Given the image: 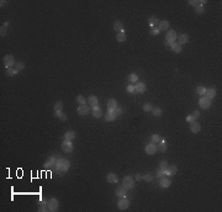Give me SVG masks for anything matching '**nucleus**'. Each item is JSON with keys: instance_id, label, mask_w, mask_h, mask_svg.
I'll list each match as a JSON object with an SVG mask.
<instances>
[{"instance_id": "14", "label": "nucleus", "mask_w": 222, "mask_h": 212, "mask_svg": "<svg viewBox=\"0 0 222 212\" xmlns=\"http://www.w3.org/2000/svg\"><path fill=\"white\" fill-rule=\"evenodd\" d=\"M146 89H147V85L142 83V81H137L135 84V92H137V94H143L146 91Z\"/></svg>"}, {"instance_id": "41", "label": "nucleus", "mask_w": 222, "mask_h": 212, "mask_svg": "<svg viewBox=\"0 0 222 212\" xmlns=\"http://www.w3.org/2000/svg\"><path fill=\"white\" fill-rule=\"evenodd\" d=\"M168 166H169V163L166 160L159 162V169H161V170H166V169H168Z\"/></svg>"}, {"instance_id": "8", "label": "nucleus", "mask_w": 222, "mask_h": 212, "mask_svg": "<svg viewBox=\"0 0 222 212\" xmlns=\"http://www.w3.org/2000/svg\"><path fill=\"white\" fill-rule=\"evenodd\" d=\"M62 151L64 152V153H72L73 149H74V146L72 143V141H63L62 142Z\"/></svg>"}, {"instance_id": "38", "label": "nucleus", "mask_w": 222, "mask_h": 212, "mask_svg": "<svg viewBox=\"0 0 222 212\" xmlns=\"http://www.w3.org/2000/svg\"><path fill=\"white\" fill-rule=\"evenodd\" d=\"M18 72L15 68H7L6 69V75L7 77H14V75H16Z\"/></svg>"}, {"instance_id": "55", "label": "nucleus", "mask_w": 222, "mask_h": 212, "mask_svg": "<svg viewBox=\"0 0 222 212\" xmlns=\"http://www.w3.org/2000/svg\"><path fill=\"white\" fill-rule=\"evenodd\" d=\"M5 4H6V1H3V0H1V1H0V5H1V7H3L4 5H5Z\"/></svg>"}, {"instance_id": "29", "label": "nucleus", "mask_w": 222, "mask_h": 212, "mask_svg": "<svg viewBox=\"0 0 222 212\" xmlns=\"http://www.w3.org/2000/svg\"><path fill=\"white\" fill-rule=\"evenodd\" d=\"M170 50H172L174 53H180V52L183 51V47H181L178 42H174V43L170 44Z\"/></svg>"}, {"instance_id": "21", "label": "nucleus", "mask_w": 222, "mask_h": 212, "mask_svg": "<svg viewBox=\"0 0 222 212\" xmlns=\"http://www.w3.org/2000/svg\"><path fill=\"white\" fill-rule=\"evenodd\" d=\"M56 160H57V159H56L54 157H50L47 159V162L44 163V169H52V168H54L56 166Z\"/></svg>"}, {"instance_id": "34", "label": "nucleus", "mask_w": 222, "mask_h": 212, "mask_svg": "<svg viewBox=\"0 0 222 212\" xmlns=\"http://www.w3.org/2000/svg\"><path fill=\"white\" fill-rule=\"evenodd\" d=\"M126 38H127V36H126V33L125 31L124 32H120V33H117V36H116V40H117V42H125Z\"/></svg>"}, {"instance_id": "5", "label": "nucleus", "mask_w": 222, "mask_h": 212, "mask_svg": "<svg viewBox=\"0 0 222 212\" xmlns=\"http://www.w3.org/2000/svg\"><path fill=\"white\" fill-rule=\"evenodd\" d=\"M176 38H178V33L175 30H168L166 31V36H165V42L169 43V46L174 42H176Z\"/></svg>"}, {"instance_id": "18", "label": "nucleus", "mask_w": 222, "mask_h": 212, "mask_svg": "<svg viewBox=\"0 0 222 212\" xmlns=\"http://www.w3.org/2000/svg\"><path fill=\"white\" fill-rule=\"evenodd\" d=\"M216 94H217L216 89L211 87V88H206V92H205V95H204V96H206V98H209L210 100H212V99H215Z\"/></svg>"}, {"instance_id": "30", "label": "nucleus", "mask_w": 222, "mask_h": 212, "mask_svg": "<svg viewBox=\"0 0 222 212\" xmlns=\"http://www.w3.org/2000/svg\"><path fill=\"white\" fill-rule=\"evenodd\" d=\"M157 151H159L161 153H164V152L166 151V143H165L164 139H162L159 143H157Z\"/></svg>"}, {"instance_id": "36", "label": "nucleus", "mask_w": 222, "mask_h": 212, "mask_svg": "<svg viewBox=\"0 0 222 212\" xmlns=\"http://www.w3.org/2000/svg\"><path fill=\"white\" fill-rule=\"evenodd\" d=\"M75 100H77L78 105H87V99H85L83 95H78L75 98Z\"/></svg>"}, {"instance_id": "16", "label": "nucleus", "mask_w": 222, "mask_h": 212, "mask_svg": "<svg viewBox=\"0 0 222 212\" xmlns=\"http://www.w3.org/2000/svg\"><path fill=\"white\" fill-rule=\"evenodd\" d=\"M106 181L109 184H117L120 181V178H118L115 173H109L106 175Z\"/></svg>"}, {"instance_id": "23", "label": "nucleus", "mask_w": 222, "mask_h": 212, "mask_svg": "<svg viewBox=\"0 0 222 212\" xmlns=\"http://www.w3.org/2000/svg\"><path fill=\"white\" fill-rule=\"evenodd\" d=\"M114 30L116 31L117 33H120V32H124L125 30H124V24H122V21H120V20H116L114 22Z\"/></svg>"}, {"instance_id": "54", "label": "nucleus", "mask_w": 222, "mask_h": 212, "mask_svg": "<svg viewBox=\"0 0 222 212\" xmlns=\"http://www.w3.org/2000/svg\"><path fill=\"white\" fill-rule=\"evenodd\" d=\"M9 25H10V22H9V21H6V22H5V24H4V26H5V27H6V28H7V27H9Z\"/></svg>"}, {"instance_id": "20", "label": "nucleus", "mask_w": 222, "mask_h": 212, "mask_svg": "<svg viewBox=\"0 0 222 212\" xmlns=\"http://www.w3.org/2000/svg\"><path fill=\"white\" fill-rule=\"evenodd\" d=\"M157 27L161 30V31H168L169 27H170V24H169L168 20H162V21H159Z\"/></svg>"}, {"instance_id": "32", "label": "nucleus", "mask_w": 222, "mask_h": 212, "mask_svg": "<svg viewBox=\"0 0 222 212\" xmlns=\"http://www.w3.org/2000/svg\"><path fill=\"white\" fill-rule=\"evenodd\" d=\"M162 139H163V138L161 137V135H158V133H154V135L151 136V141H152V143H154V144L159 143Z\"/></svg>"}, {"instance_id": "6", "label": "nucleus", "mask_w": 222, "mask_h": 212, "mask_svg": "<svg viewBox=\"0 0 222 212\" xmlns=\"http://www.w3.org/2000/svg\"><path fill=\"white\" fill-rule=\"evenodd\" d=\"M211 101H212V100H210L209 98H206V96H202V98H200L199 99V106H200V109L209 110L210 106H211Z\"/></svg>"}, {"instance_id": "22", "label": "nucleus", "mask_w": 222, "mask_h": 212, "mask_svg": "<svg viewBox=\"0 0 222 212\" xmlns=\"http://www.w3.org/2000/svg\"><path fill=\"white\" fill-rule=\"evenodd\" d=\"M159 24V20L158 17L155 16V15H151L149 17H148V25H149V27H155V26H158Z\"/></svg>"}, {"instance_id": "10", "label": "nucleus", "mask_w": 222, "mask_h": 212, "mask_svg": "<svg viewBox=\"0 0 222 212\" xmlns=\"http://www.w3.org/2000/svg\"><path fill=\"white\" fill-rule=\"evenodd\" d=\"M144 152H146V154L147 155H154L155 153H157V144H154V143H148L146 148H144Z\"/></svg>"}, {"instance_id": "9", "label": "nucleus", "mask_w": 222, "mask_h": 212, "mask_svg": "<svg viewBox=\"0 0 222 212\" xmlns=\"http://www.w3.org/2000/svg\"><path fill=\"white\" fill-rule=\"evenodd\" d=\"M130 207V200L127 197H121L118 200L117 202V209L120 211H124V210H127Z\"/></svg>"}, {"instance_id": "45", "label": "nucleus", "mask_w": 222, "mask_h": 212, "mask_svg": "<svg viewBox=\"0 0 222 212\" xmlns=\"http://www.w3.org/2000/svg\"><path fill=\"white\" fill-rule=\"evenodd\" d=\"M126 91H127L128 94H133V92H135V85H133V84H128L127 87H126Z\"/></svg>"}, {"instance_id": "26", "label": "nucleus", "mask_w": 222, "mask_h": 212, "mask_svg": "<svg viewBox=\"0 0 222 212\" xmlns=\"http://www.w3.org/2000/svg\"><path fill=\"white\" fill-rule=\"evenodd\" d=\"M91 114H92V116H94L95 118H100V117L102 116V110H101V107H99V106L92 107V109H91Z\"/></svg>"}, {"instance_id": "12", "label": "nucleus", "mask_w": 222, "mask_h": 212, "mask_svg": "<svg viewBox=\"0 0 222 212\" xmlns=\"http://www.w3.org/2000/svg\"><path fill=\"white\" fill-rule=\"evenodd\" d=\"M178 173V166L175 164H169L168 166V169L165 170V176H168V178H172L174 176L175 174Z\"/></svg>"}, {"instance_id": "50", "label": "nucleus", "mask_w": 222, "mask_h": 212, "mask_svg": "<svg viewBox=\"0 0 222 212\" xmlns=\"http://www.w3.org/2000/svg\"><path fill=\"white\" fill-rule=\"evenodd\" d=\"M115 114H116V115H117V117H118V116H121V115L124 114V110H122L121 107H118V106H117L116 109H115Z\"/></svg>"}, {"instance_id": "13", "label": "nucleus", "mask_w": 222, "mask_h": 212, "mask_svg": "<svg viewBox=\"0 0 222 212\" xmlns=\"http://www.w3.org/2000/svg\"><path fill=\"white\" fill-rule=\"evenodd\" d=\"M170 185H172V180H170V178L163 176V178L159 179V186H161L162 189H166V188H169Z\"/></svg>"}, {"instance_id": "43", "label": "nucleus", "mask_w": 222, "mask_h": 212, "mask_svg": "<svg viewBox=\"0 0 222 212\" xmlns=\"http://www.w3.org/2000/svg\"><path fill=\"white\" fill-rule=\"evenodd\" d=\"M142 179L144 180V181H147V183H151L152 180H153V175L152 174H144V175H142Z\"/></svg>"}, {"instance_id": "4", "label": "nucleus", "mask_w": 222, "mask_h": 212, "mask_svg": "<svg viewBox=\"0 0 222 212\" xmlns=\"http://www.w3.org/2000/svg\"><path fill=\"white\" fill-rule=\"evenodd\" d=\"M47 209L50 212H56L59 209V201L56 197H51L47 200Z\"/></svg>"}, {"instance_id": "11", "label": "nucleus", "mask_w": 222, "mask_h": 212, "mask_svg": "<svg viewBox=\"0 0 222 212\" xmlns=\"http://www.w3.org/2000/svg\"><path fill=\"white\" fill-rule=\"evenodd\" d=\"M87 105L90 106V109L99 106V99L96 98L95 95H90V96H89V98L87 99Z\"/></svg>"}, {"instance_id": "42", "label": "nucleus", "mask_w": 222, "mask_h": 212, "mask_svg": "<svg viewBox=\"0 0 222 212\" xmlns=\"http://www.w3.org/2000/svg\"><path fill=\"white\" fill-rule=\"evenodd\" d=\"M159 33H161V30H159L158 27H152L151 31H149V35L151 36H158Z\"/></svg>"}, {"instance_id": "53", "label": "nucleus", "mask_w": 222, "mask_h": 212, "mask_svg": "<svg viewBox=\"0 0 222 212\" xmlns=\"http://www.w3.org/2000/svg\"><path fill=\"white\" fill-rule=\"evenodd\" d=\"M141 179H142V175H141V174H136L135 180H136V181H141Z\"/></svg>"}, {"instance_id": "52", "label": "nucleus", "mask_w": 222, "mask_h": 212, "mask_svg": "<svg viewBox=\"0 0 222 212\" xmlns=\"http://www.w3.org/2000/svg\"><path fill=\"white\" fill-rule=\"evenodd\" d=\"M185 120H186V121L189 122V124H190V122H192V121H195L194 118H192V116H191V115H188V116H186V118H185Z\"/></svg>"}, {"instance_id": "24", "label": "nucleus", "mask_w": 222, "mask_h": 212, "mask_svg": "<svg viewBox=\"0 0 222 212\" xmlns=\"http://www.w3.org/2000/svg\"><path fill=\"white\" fill-rule=\"evenodd\" d=\"M115 194H116L117 197H126V195H127V189H125L124 186H120L116 189V191H115Z\"/></svg>"}, {"instance_id": "17", "label": "nucleus", "mask_w": 222, "mask_h": 212, "mask_svg": "<svg viewBox=\"0 0 222 212\" xmlns=\"http://www.w3.org/2000/svg\"><path fill=\"white\" fill-rule=\"evenodd\" d=\"M189 35H186V33H181V35L178 36V38H176V42L180 44V46H183V44H186L189 42Z\"/></svg>"}, {"instance_id": "39", "label": "nucleus", "mask_w": 222, "mask_h": 212, "mask_svg": "<svg viewBox=\"0 0 222 212\" xmlns=\"http://www.w3.org/2000/svg\"><path fill=\"white\" fill-rule=\"evenodd\" d=\"M142 110H143V111H146V112H149V111L153 110V106H152V104H151V102H146V104H143Z\"/></svg>"}, {"instance_id": "27", "label": "nucleus", "mask_w": 222, "mask_h": 212, "mask_svg": "<svg viewBox=\"0 0 222 212\" xmlns=\"http://www.w3.org/2000/svg\"><path fill=\"white\" fill-rule=\"evenodd\" d=\"M206 4V0H189V5L191 6H204Z\"/></svg>"}, {"instance_id": "47", "label": "nucleus", "mask_w": 222, "mask_h": 212, "mask_svg": "<svg viewBox=\"0 0 222 212\" xmlns=\"http://www.w3.org/2000/svg\"><path fill=\"white\" fill-rule=\"evenodd\" d=\"M191 116H192V118H194V120L196 121L198 120V118L200 117V111L199 110H195V111H192V114H190Z\"/></svg>"}, {"instance_id": "3", "label": "nucleus", "mask_w": 222, "mask_h": 212, "mask_svg": "<svg viewBox=\"0 0 222 212\" xmlns=\"http://www.w3.org/2000/svg\"><path fill=\"white\" fill-rule=\"evenodd\" d=\"M3 63L5 65V68H14L15 64H16V61H15V57L13 54H6L5 57L3 58Z\"/></svg>"}, {"instance_id": "31", "label": "nucleus", "mask_w": 222, "mask_h": 212, "mask_svg": "<svg viewBox=\"0 0 222 212\" xmlns=\"http://www.w3.org/2000/svg\"><path fill=\"white\" fill-rule=\"evenodd\" d=\"M127 79L130 81V84H136L137 81H138V75H137L136 73H131L130 75L127 77Z\"/></svg>"}, {"instance_id": "1", "label": "nucleus", "mask_w": 222, "mask_h": 212, "mask_svg": "<svg viewBox=\"0 0 222 212\" xmlns=\"http://www.w3.org/2000/svg\"><path fill=\"white\" fill-rule=\"evenodd\" d=\"M70 168V162L68 159L65 158H58L56 160V166H54V170L57 172L58 174H64L69 170Z\"/></svg>"}, {"instance_id": "49", "label": "nucleus", "mask_w": 222, "mask_h": 212, "mask_svg": "<svg viewBox=\"0 0 222 212\" xmlns=\"http://www.w3.org/2000/svg\"><path fill=\"white\" fill-rule=\"evenodd\" d=\"M163 176H165V170H161V169H159L158 172H157V178H158V179H161V178H163Z\"/></svg>"}, {"instance_id": "46", "label": "nucleus", "mask_w": 222, "mask_h": 212, "mask_svg": "<svg viewBox=\"0 0 222 212\" xmlns=\"http://www.w3.org/2000/svg\"><path fill=\"white\" fill-rule=\"evenodd\" d=\"M195 13L198 15L204 14V13H205V7H204V6H196L195 7Z\"/></svg>"}, {"instance_id": "48", "label": "nucleus", "mask_w": 222, "mask_h": 212, "mask_svg": "<svg viewBox=\"0 0 222 212\" xmlns=\"http://www.w3.org/2000/svg\"><path fill=\"white\" fill-rule=\"evenodd\" d=\"M38 211H40V212H46V211H48V209H47V203H46V205H43V203H40Z\"/></svg>"}, {"instance_id": "25", "label": "nucleus", "mask_w": 222, "mask_h": 212, "mask_svg": "<svg viewBox=\"0 0 222 212\" xmlns=\"http://www.w3.org/2000/svg\"><path fill=\"white\" fill-rule=\"evenodd\" d=\"M106 106H107V110H115L118 106L117 100L116 99H109V100H107Z\"/></svg>"}, {"instance_id": "7", "label": "nucleus", "mask_w": 222, "mask_h": 212, "mask_svg": "<svg viewBox=\"0 0 222 212\" xmlns=\"http://www.w3.org/2000/svg\"><path fill=\"white\" fill-rule=\"evenodd\" d=\"M77 112L79 116H88V115L91 112V109H90V106H88V105H79L77 109Z\"/></svg>"}, {"instance_id": "28", "label": "nucleus", "mask_w": 222, "mask_h": 212, "mask_svg": "<svg viewBox=\"0 0 222 212\" xmlns=\"http://www.w3.org/2000/svg\"><path fill=\"white\" fill-rule=\"evenodd\" d=\"M75 137H77V133L74 131H67L64 133V139L65 141H72L73 142V139H75Z\"/></svg>"}, {"instance_id": "15", "label": "nucleus", "mask_w": 222, "mask_h": 212, "mask_svg": "<svg viewBox=\"0 0 222 212\" xmlns=\"http://www.w3.org/2000/svg\"><path fill=\"white\" fill-rule=\"evenodd\" d=\"M117 118V115L115 114V110H107V114L104 116V120L106 122H112Z\"/></svg>"}, {"instance_id": "44", "label": "nucleus", "mask_w": 222, "mask_h": 212, "mask_svg": "<svg viewBox=\"0 0 222 212\" xmlns=\"http://www.w3.org/2000/svg\"><path fill=\"white\" fill-rule=\"evenodd\" d=\"M54 111H62L63 110V102L62 101H57L54 104Z\"/></svg>"}, {"instance_id": "40", "label": "nucleus", "mask_w": 222, "mask_h": 212, "mask_svg": "<svg viewBox=\"0 0 222 212\" xmlns=\"http://www.w3.org/2000/svg\"><path fill=\"white\" fill-rule=\"evenodd\" d=\"M14 68L16 69L17 72H21V70L25 69V63H22V62H16V64H15Z\"/></svg>"}, {"instance_id": "19", "label": "nucleus", "mask_w": 222, "mask_h": 212, "mask_svg": "<svg viewBox=\"0 0 222 212\" xmlns=\"http://www.w3.org/2000/svg\"><path fill=\"white\" fill-rule=\"evenodd\" d=\"M190 131H191V133H199L200 131H201V126H200V124L198 121L190 122Z\"/></svg>"}, {"instance_id": "2", "label": "nucleus", "mask_w": 222, "mask_h": 212, "mask_svg": "<svg viewBox=\"0 0 222 212\" xmlns=\"http://www.w3.org/2000/svg\"><path fill=\"white\" fill-rule=\"evenodd\" d=\"M122 186L125 189H127V190H132L135 188V179L131 175L124 176V179H122Z\"/></svg>"}, {"instance_id": "33", "label": "nucleus", "mask_w": 222, "mask_h": 212, "mask_svg": "<svg viewBox=\"0 0 222 212\" xmlns=\"http://www.w3.org/2000/svg\"><path fill=\"white\" fill-rule=\"evenodd\" d=\"M54 115H56V117L59 118L61 121H65L67 120V115L63 112V111H54Z\"/></svg>"}, {"instance_id": "37", "label": "nucleus", "mask_w": 222, "mask_h": 212, "mask_svg": "<svg viewBox=\"0 0 222 212\" xmlns=\"http://www.w3.org/2000/svg\"><path fill=\"white\" fill-rule=\"evenodd\" d=\"M195 91H196V94H198V95L204 96V95H205V92H206V88H205V87H201V85H200V87L196 88Z\"/></svg>"}, {"instance_id": "51", "label": "nucleus", "mask_w": 222, "mask_h": 212, "mask_svg": "<svg viewBox=\"0 0 222 212\" xmlns=\"http://www.w3.org/2000/svg\"><path fill=\"white\" fill-rule=\"evenodd\" d=\"M5 33H6V27H5V26H1V27H0V36L4 37V36H5Z\"/></svg>"}, {"instance_id": "35", "label": "nucleus", "mask_w": 222, "mask_h": 212, "mask_svg": "<svg viewBox=\"0 0 222 212\" xmlns=\"http://www.w3.org/2000/svg\"><path fill=\"white\" fill-rule=\"evenodd\" d=\"M152 114H153L154 117H161L162 114H163V111H162L161 107H153V110H152Z\"/></svg>"}]
</instances>
